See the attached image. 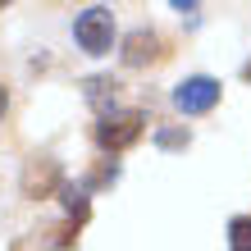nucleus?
<instances>
[{"mask_svg": "<svg viewBox=\"0 0 251 251\" xmlns=\"http://www.w3.org/2000/svg\"><path fill=\"white\" fill-rule=\"evenodd\" d=\"M215 100H219V82L215 78H187L178 92H174V105L183 114H205Z\"/></svg>", "mask_w": 251, "mask_h": 251, "instance_id": "3", "label": "nucleus"}, {"mask_svg": "<svg viewBox=\"0 0 251 251\" xmlns=\"http://www.w3.org/2000/svg\"><path fill=\"white\" fill-rule=\"evenodd\" d=\"M142 114L137 110H124V114H100V124H96V142L105 146V151H124V146H132L142 137Z\"/></svg>", "mask_w": 251, "mask_h": 251, "instance_id": "2", "label": "nucleus"}, {"mask_svg": "<svg viewBox=\"0 0 251 251\" xmlns=\"http://www.w3.org/2000/svg\"><path fill=\"white\" fill-rule=\"evenodd\" d=\"M5 105H9V96H5V87H0V114H5Z\"/></svg>", "mask_w": 251, "mask_h": 251, "instance_id": "9", "label": "nucleus"}, {"mask_svg": "<svg viewBox=\"0 0 251 251\" xmlns=\"http://www.w3.org/2000/svg\"><path fill=\"white\" fill-rule=\"evenodd\" d=\"M23 192H27V197H50V192H60V165H55V160H37V165H27Z\"/></svg>", "mask_w": 251, "mask_h": 251, "instance_id": "4", "label": "nucleus"}, {"mask_svg": "<svg viewBox=\"0 0 251 251\" xmlns=\"http://www.w3.org/2000/svg\"><path fill=\"white\" fill-rule=\"evenodd\" d=\"M87 100H92L96 110L114 105V78H92V82H87Z\"/></svg>", "mask_w": 251, "mask_h": 251, "instance_id": "6", "label": "nucleus"}, {"mask_svg": "<svg viewBox=\"0 0 251 251\" xmlns=\"http://www.w3.org/2000/svg\"><path fill=\"white\" fill-rule=\"evenodd\" d=\"M228 247L233 251H251V215H238L228 224Z\"/></svg>", "mask_w": 251, "mask_h": 251, "instance_id": "7", "label": "nucleus"}, {"mask_svg": "<svg viewBox=\"0 0 251 251\" xmlns=\"http://www.w3.org/2000/svg\"><path fill=\"white\" fill-rule=\"evenodd\" d=\"M247 78H251V64H247Z\"/></svg>", "mask_w": 251, "mask_h": 251, "instance_id": "10", "label": "nucleus"}, {"mask_svg": "<svg viewBox=\"0 0 251 251\" xmlns=\"http://www.w3.org/2000/svg\"><path fill=\"white\" fill-rule=\"evenodd\" d=\"M73 37H78L82 50L105 55L110 41H114V14H110V9H82L78 23H73Z\"/></svg>", "mask_w": 251, "mask_h": 251, "instance_id": "1", "label": "nucleus"}, {"mask_svg": "<svg viewBox=\"0 0 251 251\" xmlns=\"http://www.w3.org/2000/svg\"><path fill=\"white\" fill-rule=\"evenodd\" d=\"M155 55H160V37L155 32H146V27L128 32V41H124V60L128 64H146V60H155Z\"/></svg>", "mask_w": 251, "mask_h": 251, "instance_id": "5", "label": "nucleus"}, {"mask_svg": "<svg viewBox=\"0 0 251 251\" xmlns=\"http://www.w3.org/2000/svg\"><path fill=\"white\" fill-rule=\"evenodd\" d=\"M160 142H165V146H178V142H187V132H160Z\"/></svg>", "mask_w": 251, "mask_h": 251, "instance_id": "8", "label": "nucleus"}]
</instances>
